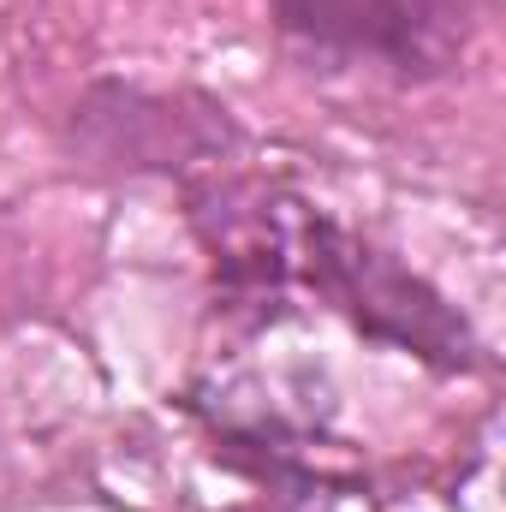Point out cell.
Returning <instances> with one entry per match:
<instances>
[{
	"label": "cell",
	"instance_id": "2",
	"mask_svg": "<svg viewBox=\"0 0 506 512\" xmlns=\"http://www.w3.org/2000/svg\"><path fill=\"white\" fill-rule=\"evenodd\" d=\"M268 18L298 54L393 84H435L471 48L465 0H268Z\"/></svg>",
	"mask_w": 506,
	"mask_h": 512
},
{
	"label": "cell",
	"instance_id": "1",
	"mask_svg": "<svg viewBox=\"0 0 506 512\" xmlns=\"http://www.w3.org/2000/svg\"><path fill=\"white\" fill-rule=\"evenodd\" d=\"M191 227L215 256L227 298L239 304L310 292L364 340L423 358L429 370L471 376L489 364L477 328L459 304H447V292H435L417 268H405L358 227L310 209L280 185L209 173L203 185H191Z\"/></svg>",
	"mask_w": 506,
	"mask_h": 512
}]
</instances>
